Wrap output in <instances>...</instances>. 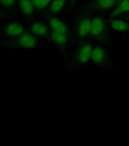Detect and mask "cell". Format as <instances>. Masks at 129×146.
<instances>
[{
  "label": "cell",
  "mask_w": 129,
  "mask_h": 146,
  "mask_svg": "<svg viewBox=\"0 0 129 146\" xmlns=\"http://www.w3.org/2000/svg\"><path fill=\"white\" fill-rule=\"evenodd\" d=\"M1 29L5 40L17 38L28 31L26 20L20 15L9 17Z\"/></svg>",
  "instance_id": "1"
},
{
  "label": "cell",
  "mask_w": 129,
  "mask_h": 146,
  "mask_svg": "<svg viewBox=\"0 0 129 146\" xmlns=\"http://www.w3.org/2000/svg\"><path fill=\"white\" fill-rule=\"evenodd\" d=\"M40 38L30 33L25 32L17 38L5 40L6 49L11 50H30L39 47Z\"/></svg>",
  "instance_id": "2"
},
{
  "label": "cell",
  "mask_w": 129,
  "mask_h": 146,
  "mask_svg": "<svg viewBox=\"0 0 129 146\" xmlns=\"http://www.w3.org/2000/svg\"><path fill=\"white\" fill-rule=\"evenodd\" d=\"M28 31L39 38H46L49 36L50 29L43 20H26Z\"/></svg>",
  "instance_id": "3"
},
{
  "label": "cell",
  "mask_w": 129,
  "mask_h": 146,
  "mask_svg": "<svg viewBox=\"0 0 129 146\" xmlns=\"http://www.w3.org/2000/svg\"><path fill=\"white\" fill-rule=\"evenodd\" d=\"M18 14L25 20H34L38 14L31 0H18Z\"/></svg>",
  "instance_id": "4"
},
{
  "label": "cell",
  "mask_w": 129,
  "mask_h": 146,
  "mask_svg": "<svg viewBox=\"0 0 129 146\" xmlns=\"http://www.w3.org/2000/svg\"><path fill=\"white\" fill-rule=\"evenodd\" d=\"M41 19L45 21L50 27V31L56 32H61L63 34H68V27L63 21L56 17L46 15L45 17H41Z\"/></svg>",
  "instance_id": "5"
},
{
  "label": "cell",
  "mask_w": 129,
  "mask_h": 146,
  "mask_svg": "<svg viewBox=\"0 0 129 146\" xmlns=\"http://www.w3.org/2000/svg\"><path fill=\"white\" fill-rule=\"evenodd\" d=\"M91 61L97 66H106L109 62L108 54L106 49L100 45L94 46L91 54Z\"/></svg>",
  "instance_id": "6"
},
{
  "label": "cell",
  "mask_w": 129,
  "mask_h": 146,
  "mask_svg": "<svg viewBox=\"0 0 129 146\" xmlns=\"http://www.w3.org/2000/svg\"><path fill=\"white\" fill-rule=\"evenodd\" d=\"M93 49V46L89 42L82 44L76 52V59L77 62L80 64H86L91 61Z\"/></svg>",
  "instance_id": "7"
},
{
  "label": "cell",
  "mask_w": 129,
  "mask_h": 146,
  "mask_svg": "<svg viewBox=\"0 0 129 146\" xmlns=\"http://www.w3.org/2000/svg\"><path fill=\"white\" fill-rule=\"evenodd\" d=\"M107 28L106 21L103 18L96 17L91 20V35L96 38H100L105 34Z\"/></svg>",
  "instance_id": "8"
},
{
  "label": "cell",
  "mask_w": 129,
  "mask_h": 146,
  "mask_svg": "<svg viewBox=\"0 0 129 146\" xmlns=\"http://www.w3.org/2000/svg\"><path fill=\"white\" fill-rule=\"evenodd\" d=\"M91 20L89 18H84L80 21L77 27V36L78 38L83 39L91 34Z\"/></svg>",
  "instance_id": "9"
},
{
  "label": "cell",
  "mask_w": 129,
  "mask_h": 146,
  "mask_svg": "<svg viewBox=\"0 0 129 146\" xmlns=\"http://www.w3.org/2000/svg\"><path fill=\"white\" fill-rule=\"evenodd\" d=\"M67 0H52L47 9H45L43 14L45 15H52L61 12L65 7Z\"/></svg>",
  "instance_id": "10"
},
{
  "label": "cell",
  "mask_w": 129,
  "mask_h": 146,
  "mask_svg": "<svg viewBox=\"0 0 129 146\" xmlns=\"http://www.w3.org/2000/svg\"><path fill=\"white\" fill-rule=\"evenodd\" d=\"M48 37L57 46H63L64 45H65L68 40V36L67 34H63L61 32L52 31H50Z\"/></svg>",
  "instance_id": "11"
},
{
  "label": "cell",
  "mask_w": 129,
  "mask_h": 146,
  "mask_svg": "<svg viewBox=\"0 0 129 146\" xmlns=\"http://www.w3.org/2000/svg\"><path fill=\"white\" fill-rule=\"evenodd\" d=\"M112 29L116 32H125L128 31L129 24L127 20L123 18H113L110 21Z\"/></svg>",
  "instance_id": "12"
},
{
  "label": "cell",
  "mask_w": 129,
  "mask_h": 146,
  "mask_svg": "<svg viewBox=\"0 0 129 146\" xmlns=\"http://www.w3.org/2000/svg\"><path fill=\"white\" fill-rule=\"evenodd\" d=\"M129 11V0H121L118 2L114 9L112 11L111 16L112 18H117L118 16L122 15L123 14L127 13Z\"/></svg>",
  "instance_id": "13"
},
{
  "label": "cell",
  "mask_w": 129,
  "mask_h": 146,
  "mask_svg": "<svg viewBox=\"0 0 129 146\" xmlns=\"http://www.w3.org/2000/svg\"><path fill=\"white\" fill-rule=\"evenodd\" d=\"M0 4L15 15H19L18 10V0H0Z\"/></svg>",
  "instance_id": "14"
},
{
  "label": "cell",
  "mask_w": 129,
  "mask_h": 146,
  "mask_svg": "<svg viewBox=\"0 0 129 146\" xmlns=\"http://www.w3.org/2000/svg\"><path fill=\"white\" fill-rule=\"evenodd\" d=\"M116 4V0H97L96 7L100 10H109L113 8Z\"/></svg>",
  "instance_id": "15"
},
{
  "label": "cell",
  "mask_w": 129,
  "mask_h": 146,
  "mask_svg": "<svg viewBox=\"0 0 129 146\" xmlns=\"http://www.w3.org/2000/svg\"><path fill=\"white\" fill-rule=\"evenodd\" d=\"M31 1L34 7L38 11V13L47 9L52 2V0H31Z\"/></svg>",
  "instance_id": "16"
},
{
  "label": "cell",
  "mask_w": 129,
  "mask_h": 146,
  "mask_svg": "<svg viewBox=\"0 0 129 146\" xmlns=\"http://www.w3.org/2000/svg\"><path fill=\"white\" fill-rule=\"evenodd\" d=\"M0 49H6L5 38L4 34L2 33L1 28H0Z\"/></svg>",
  "instance_id": "17"
},
{
  "label": "cell",
  "mask_w": 129,
  "mask_h": 146,
  "mask_svg": "<svg viewBox=\"0 0 129 146\" xmlns=\"http://www.w3.org/2000/svg\"><path fill=\"white\" fill-rule=\"evenodd\" d=\"M11 16H16V15H11L9 14H0V28H2V25H4V23L5 22V21L9 17Z\"/></svg>",
  "instance_id": "18"
},
{
  "label": "cell",
  "mask_w": 129,
  "mask_h": 146,
  "mask_svg": "<svg viewBox=\"0 0 129 146\" xmlns=\"http://www.w3.org/2000/svg\"><path fill=\"white\" fill-rule=\"evenodd\" d=\"M0 14H9V15H15L11 13V11L7 10L6 9H5L4 7L2 6L1 4H0Z\"/></svg>",
  "instance_id": "19"
}]
</instances>
